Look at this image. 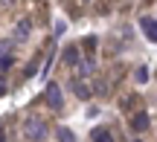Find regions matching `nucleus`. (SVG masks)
Returning <instances> with one entry per match:
<instances>
[{
  "mask_svg": "<svg viewBox=\"0 0 157 142\" xmlns=\"http://www.w3.org/2000/svg\"><path fill=\"white\" fill-rule=\"evenodd\" d=\"M23 137H26L29 142H41L47 137V125L41 119H35V116H29V119L23 122Z\"/></svg>",
  "mask_w": 157,
  "mask_h": 142,
  "instance_id": "obj_1",
  "label": "nucleus"
},
{
  "mask_svg": "<svg viewBox=\"0 0 157 142\" xmlns=\"http://www.w3.org/2000/svg\"><path fill=\"white\" fill-rule=\"evenodd\" d=\"M47 104H50L52 110H61V104H64V96H61V87H58L56 81H50V84H47Z\"/></svg>",
  "mask_w": 157,
  "mask_h": 142,
  "instance_id": "obj_2",
  "label": "nucleus"
},
{
  "mask_svg": "<svg viewBox=\"0 0 157 142\" xmlns=\"http://www.w3.org/2000/svg\"><path fill=\"white\" fill-rule=\"evenodd\" d=\"M73 67H76V75H78V78H82V75H90V73H93V61H90V58H78Z\"/></svg>",
  "mask_w": 157,
  "mask_h": 142,
  "instance_id": "obj_3",
  "label": "nucleus"
},
{
  "mask_svg": "<svg viewBox=\"0 0 157 142\" xmlns=\"http://www.w3.org/2000/svg\"><path fill=\"white\" fill-rule=\"evenodd\" d=\"M143 29H146V38L151 41V44H157V20H151V17H143Z\"/></svg>",
  "mask_w": 157,
  "mask_h": 142,
  "instance_id": "obj_4",
  "label": "nucleus"
},
{
  "mask_svg": "<svg viewBox=\"0 0 157 142\" xmlns=\"http://www.w3.org/2000/svg\"><path fill=\"white\" fill-rule=\"evenodd\" d=\"M148 125H151V122H148V113H137L134 119H131V128H134V131H148Z\"/></svg>",
  "mask_w": 157,
  "mask_h": 142,
  "instance_id": "obj_5",
  "label": "nucleus"
},
{
  "mask_svg": "<svg viewBox=\"0 0 157 142\" xmlns=\"http://www.w3.org/2000/svg\"><path fill=\"white\" fill-rule=\"evenodd\" d=\"M29 29H32V23H29V20H17L15 38H17V41H26V38H29Z\"/></svg>",
  "mask_w": 157,
  "mask_h": 142,
  "instance_id": "obj_6",
  "label": "nucleus"
},
{
  "mask_svg": "<svg viewBox=\"0 0 157 142\" xmlns=\"http://www.w3.org/2000/svg\"><path fill=\"white\" fill-rule=\"evenodd\" d=\"M61 61H64V64H76V61H78V49H76V46H64Z\"/></svg>",
  "mask_w": 157,
  "mask_h": 142,
  "instance_id": "obj_7",
  "label": "nucleus"
},
{
  "mask_svg": "<svg viewBox=\"0 0 157 142\" xmlns=\"http://www.w3.org/2000/svg\"><path fill=\"white\" fill-rule=\"evenodd\" d=\"M58 142H76V133L70 128H58Z\"/></svg>",
  "mask_w": 157,
  "mask_h": 142,
  "instance_id": "obj_8",
  "label": "nucleus"
},
{
  "mask_svg": "<svg viewBox=\"0 0 157 142\" xmlns=\"http://www.w3.org/2000/svg\"><path fill=\"white\" fill-rule=\"evenodd\" d=\"M93 142H113V137H111L108 131H102V128H99V131H93Z\"/></svg>",
  "mask_w": 157,
  "mask_h": 142,
  "instance_id": "obj_9",
  "label": "nucleus"
},
{
  "mask_svg": "<svg viewBox=\"0 0 157 142\" xmlns=\"http://www.w3.org/2000/svg\"><path fill=\"white\" fill-rule=\"evenodd\" d=\"M12 46H15V41H0V61L12 52Z\"/></svg>",
  "mask_w": 157,
  "mask_h": 142,
  "instance_id": "obj_10",
  "label": "nucleus"
},
{
  "mask_svg": "<svg viewBox=\"0 0 157 142\" xmlns=\"http://www.w3.org/2000/svg\"><path fill=\"white\" fill-rule=\"evenodd\" d=\"M134 78L140 81V84H146V81H148V70H146V67H137V70H134Z\"/></svg>",
  "mask_w": 157,
  "mask_h": 142,
  "instance_id": "obj_11",
  "label": "nucleus"
},
{
  "mask_svg": "<svg viewBox=\"0 0 157 142\" xmlns=\"http://www.w3.org/2000/svg\"><path fill=\"white\" fill-rule=\"evenodd\" d=\"M73 90H76V96H78V99H87V96H90V90L82 84V81H76V84H73Z\"/></svg>",
  "mask_w": 157,
  "mask_h": 142,
  "instance_id": "obj_12",
  "label": "nucleus"
},
{
  "mask_svg": "<svg viewBox=\"0 0 157 142\" xmlns=\"http://www.w3.org/2000/svg\"><path fill=\"white\" fill-rule=\"evenodd\" d=\"M12 64H15V55H12V52H9V55H6L3 61H0V70H9Z\"/></svg>",
  "mask_w": 157,
  "mask_h": 142,
  "instance_id": "obj_13",
  "label": "nucleus"
},
{
  "mask_svg": "<svg viewBox=\"0 0 157 142\" xmlns=\"http://www.w3.org/2000/svg\"><path fill=\"white\" fill-rule=\"evenodd\" d=\"M64 32H67V23H64V20H56V35H58V38H61Z\"/></svg>",
  "mask_w": 157,
  "mask_h": 142,
  "instance_id": "obj_14",
  "label": "nucleus"
},
{
  "mask_svg": "<svg viewBox=\"0 0 157 142\" xmlns=\"http://www.w3.org/2000/svg\"><path fill=\"white\" fill-rule=\"evenodd\" d=\"M3 93H6V84H3V78H0V96H3Z\"/></svg>",
  "mask_w": 157,
  "mask_h": 142,
  "instance_id": "obj_15",
  "label": "nucleus"
},
{
  "mask_svg": "<svg viewBox=\"0 0 157 142\" xmlns=\"http://www.w3.org/2000/svg\"><path fill=\"white\" fill-rule=\"evenodd\" d=\"M0 142H6V139H3V131H0Z\"/></svg>",
  "mask_w": 157,
  "mask_h": 142,
  "instance_id": "obj_16",
  "label": "nucleus"
}]
</instances>
